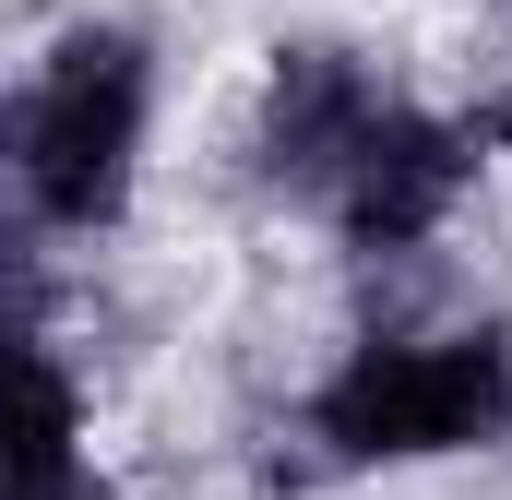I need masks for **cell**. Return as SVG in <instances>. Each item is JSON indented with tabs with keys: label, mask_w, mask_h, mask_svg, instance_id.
Wrapping results in <instances>:
<instances>
[{
	"label": "cell",
	"mask_w": 512,
	"mask_h": 500,
	"mask_svg": "<svg viewBox=\"0 0 512 500\" xmlns=\"http://www.w3.org/2000/svg\"><path fill=\"white\" fill-rule=\"evenodd\" d=\"M512 417V358L489 334H453V346H370L346 358L322 393V441L334 453H465V441H501Z\"/></svg>",
	"instance_id": "1"
},
{
	"label": "cell",
	"mask_w": 512,
	"mask_h": 500,
	"mask_svg": "<svg viewBox=\"0 0 512 500\" xmlns=\"http://www.w3.org/2000/svg\"><path fill=\"white\" fill-rule=\"evenodd\" d=\"M131 143H143V48L131 36H72L24 108V179L60 227L120 215L131 191Z\"/></svg>",
	"instance_id": "2"
},
{
	"label": "cell",
	"mask_w": 512,
	"mask_h": 500,
	"mask_svg": "<svg viewBox=\"0 0 512 500\" xmlns=\"http://www.w3.org/2000/svg\"><path fill=\"white\" fill-rule=\"evenodd\" d=\"M477 179V143L453 120H405V108H370V131L346 143L334 191H346V239L358 250H405L453 215V191Z\"/></svg>",
	"instance_id": "3"
},
{
	"label": "cell",
	"mask_w": 512,
	"mask_h": 500,
	"mask_svg": "<svg viewBox=\"0 0 512 500\" xmlns=\"http://www.w3.org/2000/svg\"><path fill=\"white\" fill-rule=\"evenodd\" d=\"M358 131H370V84H358L346 48H298V60L274 72V108H262V155H274V179H334Z\"/></svg>",
	"instance_id": "4"
},
{
	"label": "cell",
	"mask_w": 512,
	"mask_h": 500,
	"mask_svg": "<svg viewBox=\"0 0 512 500\" xmlns=\"http://www.w3.org/2000/svg\"><path fill=\"white\" fill-rule=\"evenodd\" d=\"M72 465V381L36 358V334H0V489Z\"/></svg>",
	"instance_id": "5"
},
{
	"label": "cell",
	"mask_w": 512,
	"mask_h": 500,
	"mask_svg": "<svg viewBox=\"0 0 512 500\" xmlns=\"http://www.w3.org/2000/svg\"><path fill=\"white\" fill-rule=\"evenodd\" d=\"M0 500H108V477H84V465H48V477H12Z\"/></svg>",
	"instance_id": "6"
}]
</instances>
